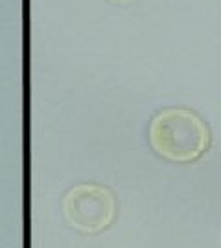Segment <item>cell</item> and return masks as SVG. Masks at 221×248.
<instances>
[{"mask_svg": "<svg viewBox=\"0 0 221 248\" xmlns=\"http://www.w3.org/2000/svg\"><path fill=\"white\" fill-rule=\"evenodd\" d=\"M150 142L155 153L171 162H194L210 143L208 127L188 108H164L151 120Z\"/></svg>", "mask_w": 221, "mask_h": 248, "instance_id": "obj_1", "label": "cell"}, {"mask_svg": "<svg viewBox=\"0 0 221 248\" xmlns=\"http://www.w3.org/2000/svg\"><path fill=\"white\" fill-rule=\"evenodd\" d=\"M116 213L115 197L105 187L80 186L72 189L67 199V215L74 226L85 232H100L107 228Z\"/></svg>", "mask_w": 221, "mask_h": 248, "instance_id": "obj_2", "label": "cell"}]
</instances>
